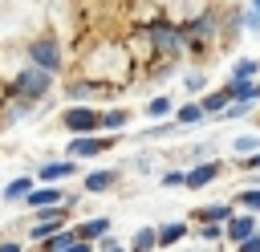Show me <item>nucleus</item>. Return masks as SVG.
Segmentation results:
<instances>
[{
	"instance_id": "aec40b11",
	"label": "nucleus",
	"mask_w": 260,
	"mask_h": 252,
	"mask_svg": "<svg viewBox=\"0 0 260 252\" xmlns=\"http://www.w3.org/2000/svg\"><path fill=\"white\" fill-rule=\"evenodd\" d=\"M203 114H207V110H203V102H199V106H183V110H179V122H199Z\"/></svg>"
},
{
	"instance_id": "c756f323",
	"label": "nucleus",
	"mask_w": 260,
	"mask_h": 252,
	"mask_svg": "<svg viewBox=\"0 0 260 252\" xmlns=\"http://www.w3.org/2000/svg\"><path fill=\"white\" fill-rule=\"evenodd\" d=\"M106 252H122V248H114V244H110V248H106Z\"/></svg>"
},
{
	"instance_id": "4be33fe9",
	"label": "nucleus",
	"mask_w": 260,
	"mask_h": 252,
	"mask_svg": "<svg viewBox=\"0 0 260 252\" xmlns=\"http://www.w3.org/2000/svg\"><path fill=\"white\" fill-rule=\"evenodd\" d=\"M256 146H260V138H236V150H240V154H252Z\"/></svg>"
},
{
	"instance_id": "a878e982",
	"label": "nucleus",
	"mask_w": 260,
	"mask_h": 252,
	"mask_svg": "<svg viewBox=\"0 0 260 252\" xmlns=\"http://www.w3.org/2000/svg\"><path fill=\"white\" fill-rule=\"evenodd\" d=\"M199 236H203V240H219V228H215V224H207V228H203Z\"/></svg>"
},
{
	"instance_id": "412c9836",
	"label": "nucleus",
	"mask_w": 260,
	"mask_h": 252,
	"mask_svg": "<svg viewBox=\"0 0 260 252\" xmlns=\"http://www.w3.org/2000/svg\"><path fill=\"white\" fill-rule=\"evenodd\" d=\"M162 183H167V187H187V171H167Z\"/></svg>"
},
{
	"instance_id": "39448f33",
	"label": "nucleus",
	"mask_w": 260,
	"mask_h": 252,
	"mask_svg": "<svg viewBox=\"0 0 260 252\" xmlns=\"http://www.w3.org/2000/svg\"><path fill=\"white\" fill-rule=\"evenodd\" d=\"M28 203L37 207V211H45V207H53V203H65V195L49 183V187H32V195H28Z\"/></svg>"
},
{
	"instance_id": "20e7f679",
	"label": "nucleus",
	"mask_w": 260,
	"mask_h": 252,
	"mask_svg": "<svg viewBox=\"0 0 260 252\" xmlns=\"http://www.w3.org/2000/svg\"><path fill=\"white\" fill-rule=\"evenodd\" d=\"M73 171H77V163H73V159H57V163L41 167L37 175H41V183H61V179H69Z\"/></svg>"
},
{
	"instance_id": "7ed1b4c3",
	"label": "nucleus",
	"mask_w": 260,
	"mask_h": 252,
	"mask_svg": "<svg viewBox=\"0 0 260 252\" xmlns=\"http://www.w3.org/2000/svg\"><path fill=\"white\" fill-rule=\"evenodd\" d=\"M98 110H89V106H73V110H65V130H73V134H89V130H98Z\"/></svg>"
},
{
	"instance_id": "f257e3e1",
	"label": "nucleus",
	"mask_w": 260,
	"mask_h": 252,
	"mask_svg": "<svg viewBox=\"0 0 260 252\" xmlns=\"http://www.w3.org/2000/svg\"><path fill=\"white\" fill-rule=\"evenodd\" d=\"M49 85H53V73H49V69H41V65H32V69L16 73V81H12V93H24V98H41Z\"/></svg>"
},
{
	"instance_id": "f03ea898",
	"label": "nucleus",
	"mask_w": 260,
	"mask_h": 252,
	"mask_svg": "<svg viewBox=\"0 0 260 252\" xmlns=\"http://www.w3.org/2000/svg\"><path fill=\"white\" fill-rule=\"evenodd\" d=\"M28 57H32V65H41V69H49V73L61 69V49H57V41H49V37L32 41V45H28Z\"/></svg>"
},
{
	"instance_id": "9b49d317",
	"label": "nucleus",
	"mask_w": 260,
	"mask_h": 252,
	"mask_svg": "<svg viewBox=\"0 0 260 252\" xmlns=\"http://www.w3.org/2000/svg\"><path fill=\"white\" fill-rule=\"evenodd\" d=\"M77 232H81V240H102V236L110 232V219H102V215H98V219H85Z\"/></svg>"
},
{
	"instance_id": "b1692460",
	"label": "nucleus",
	"mask_w": 260,
	"mask_h": 252,
	"mask_svg": "<svg viewBox=\"0 0 260 252\" xmlns=\"http://www.w3.org/2000/svg\"><path fill=\"white\" fill-rule=\"evenodd\" d=\"M102 122H106V126H122V122H126V114H122V110H110Z\"/></svg>"
},
{
	"instance_id": "5701e85b",
	"label": "nucleus",
	"mask_w": 260,
	"mask_h": 252,
	"mask_svg": "<svg viewBox=\"0 0 260 252\" xmlns=\"http://www.w3.org/2000/svg\"><path fill=\"white\" fill-rule=\"evenodd\" d=\"M183 85L195 93V89H203V77H199V73H187V77H183Z\"/></svg>"
},
{
	"instance_id": "ddd939ff",
	"label": "nucleus",
	"mask_w": 260,
	"mask_h": 252,
	"mask_svg": "<svg viewBox=\"0 0 260 252\" xmlns=\"http://www.w3.org/2000/svg\"><path fill=\"white\" fill-rule=\"evenodd\" d=\"M32 195V179H12L4 187V199H28Z\"/></svg>"
},
{
	"instance_id": "f8f14e48",
	"label": "nucleus",
	"mask_w": 260,
	"mask_h": 252,
	"mask_svg": "<svg viewBox=\"0 0 260 252\" xmlns=\"http://www.w3.org/2000/svg\"><path fill=\"white\" fill-rule=\"evenodd\" d=\"M183 236H187L183 224H167V228H158V248H171V244H179Z\"/></svg>"
},
{
	"instance_id": "9d476101",
	"label": "nucleus",
	"mask_w": 260,
	"mask_h": 252,
	"mask_svg": "<svg viewBox=\"0 0 260 252\" xmlns=\"http://www.w3.org/2000/svg\"><path fill=\"white\" fill-rule=\"evenodd\" d=\"M256 73H260L256 61H236V69H232V85H252Z\"/></svg>"
},
{
	"instance_id": "a211bd4d",
	"label": "nucleus",
	"mask_w": 260,
	"mask_h": 252,
	"mask_svg": "<svg viewBox=\"0 0 260 252\" xmlns=\"http://www.w3.org/2000/svg\"><path fill=\"white\" fill-rule=\"evenodd\" d=\"M236 203H244L248 211H260V187H252V191H240V199Z\"/></svg>"
},
{
	"instance_id": "6e6552de",
	"label": "nucleus",
	"mask_w": 260,
	"mask_h": 252,
	"mask_svg": "<svg viewBox=\"0 0 260 252\" xmlns=\"http://www.w3.org/2000/svg\"><path fill=\"white\" fill-rule=\"evenodd\" d=\"M77 240H81V232H65V228H61V232H53V236L41 240V244H45V252H65V248H73Z\"/></svg>"
},
{
	"instance_id": "4468645a",
	"label": "nucleus",
	"mask_w": 260,
	"mask_h": 252,
	"mask_svg": "<svg viewBox=\"0 0 260 252\" xmlns=\"http://www.w3.org/2000/svg\"><path fill=\"white\" fill-rule=\"evenodd\" d=\"M228 102H232V85H228V89H219V93H211V98H203V110H207V114H215V110H223Z\"/></svg>"
},
{
	"instance_id": "dca6fc26",
	"label": "nucleus",
	"mask_w": 260,
	"mask_h": 252,
	"mask_svg": "<svg viewBox=\"0 0 260 252\" xmlns=\"http://www.w3.org/2000/svg\"><path fill=\"white\" fill-rule=\"evenodd\" d=\"M203 219H207V224H219V219H232V203H215V207H207V211H203Z\"/></svg>"
},
{
	"instance_id": "0eeeda50",
	"label": "nucleus",
	"mask_w": 260,
	"mask_h": 252,
	"mask_svg": "<svg viewBox=\"0 0 260 252\" xmlns=\"http://www.w3.org/2000/svg\"><path fill=\"white\" fill-rule=\"evenodd\" d=\"M102 146H110V138H73V146H69V159H85V154H98Z\"/></svg>"
},
{
	"instance_id": "f3484780",
	"label": "nucleus",
	"mask_w": 260,
	"mask_h": 252,
	"mask_svg": "<svg viewBox=\"0 0 260 252\" xmlns=\"http://www.w3.org/2000/svg\"><path fill=\"white\" fill-rule=\"evenodd\" d=\"M154 244H158V232H150V228H142V232H138V240H134V252H150Z\"/></svg>"
},
{
	"instance_id": "bb28decb",
	"label": "nucleus",
	"mask_w": 260,
	"mask_h": 252,
	"mask_svg": "<svg viewBox=\"0 0 260 252\" xmlns=\"http://www.w3.org/2000/svg\"><path fill=\"white\" fill-rule=\"evenodd\" d=\"M65 252H89V244H85V240H77V244H73V248H65Z\"/></svg>"
},
{
	"instance_id": "7c9ffc66",
	"label": "nucleus",
	"mask_w": 260,
	"mask_h": 252,
	"mask_svg": "<svg viewBox=\"0 0 260 252\" xmlns=\"http://www.w3.org/2000/svg\"><path fill=\"white\" fill-rule=\"evenodd\" d=\"M252 4H256V16H260V0H252Z\"/></svg>"
},
{
	"instance_id": "393cba45",
	"label": "nucleus",
	"mask_w": 260,
	"mask_h": 252,
	"mask_svg": "<svg viewBox=\"0 0 260 252\" xmlns=\"http://www.w3.org/2000/svg\"><path fill=\"white\" fill-rule=\"evenodd\" d=\"M240 252H260V236H248V240L240 244Z\"/></svg>"
},
{
	"instance_id": "c85d7f7f",
	"label": "nucleus",
	"mask_w": 260,
	"mask_h": 252,
	"mask_svg": "<svg viewBox=\"0 0 260 252\" xmlns=\"http://www.w3.org/2000/svg\"><path fill=\"white\" fill-rule=\"evenodd\" d=\"M252 167H260V154H256V159H252Z\"/></svg>"
},
{
	"instance_id": "1a4fd4ad",
	"label": "nucleus",
	"mask_w": 260,
	"mask_h": 252,
	"mask_svg": "<svg viewBox=\"0 0 260 252\" xmlns=\"http://www.w3.org/2000/svg\"><path fill=\"white\" fill-rule=\"evenodd\" d=\"M219 175V167L215 163H199V167H191L187 171V187H203V183H211Z\"/></svg>"
},
{
	"instance_id": "423d86ee",
	"label": "nucleus",
	"mask_w": 260,
	"mask_h": 252,
	"mask_svg": "<svg viewBox=\"0 0 260 252\" xmlns=\"http://www.w3.org/2000/svg\"><path fill=\"white\" fill-rule=\"evenodd\" d=\"M252 228H256V219H252V215H232V219H228V240L244 244V240L252 236Z\"/></svg>"
},
{
	"instance_id": "6ab92c4d",
	"label": "nucleus",
	"mask_w": 260,
	"mask_h": 252,
	"mask_svg": "<svg viewBox=\"0 0 260 252\" xmlns=\"http://www.w3.org/2000/svg\"><path fill=\"white\" fill-rule=\"evenodd\" d=\"M146 114H150V118H162V114H171V98H154V102L146 106Z\"/></svg>"
},
{
	"instance_id": "cd10ccee",
	"label": "nucleus",
	"mask_w": 260,
	"mask_h": 252,
	"mask_svg": "<svg viewBox=\"0 0 260 252\" xmlns=\"http://www.w3.org/2000/svg\"><path fill=\"white\" fill-rule=\"evenodd\" d=\"M0 252H20V244H4V248H0Z\"/></svg>"
},
{
	"instance_id": "2eb2a0df",
	"label": "nucleus",
	"mask_w": 260,
	"mask_h": 252,
	"mask_svg": "<svg viewBox=\"0 0 260 252\" xmlns=\"http://www.w3.org/2000/svg\"><path fill=\"white\" fill-rule=\"evenodd\" d=\"M114 179H118V175H114V171H93V175H89V179H85V187H89V191H102V187H110V183H114Z\"/></svg>"
}]
</instances>
